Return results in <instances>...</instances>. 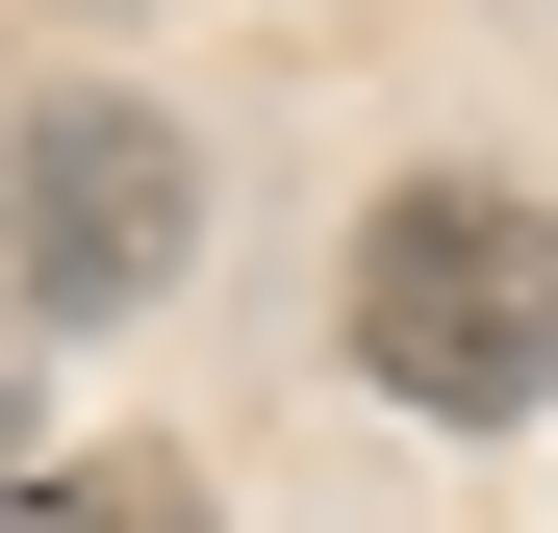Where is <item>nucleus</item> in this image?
Masks as SVG:
<instances>
[{
	"label": "nucleus",
	"instance_id": "f03ea898",
	"mask_svg": "<svg viewBox=\"0 0 558 533\" xmlns=\"http://www.w3.org/2000/svg\"><path fill=\"white\" fill-rule=\"evenodd\" d=\"M178 254H204V153H178L153 102H26V204H0V305L26 330H128Z\"/></svg>",
	"mask_w": 558,
	"mask_h": 533
},
{
	"label": "nucleus",
	"instance_id": "f257e3e1",
	"mask_svg": "<svg viewBox=\"0 0 558 533\" xmlns=\"http://www.w3.org/2000/svg\"><path fill=\"white\" fill-rule=\"evenodd\" d=\"M330 330H355V381H381V407H432V432H508V407L558 381V204H533V178H483V153L381 178V204H355V280H330Z\"/></svg>",
	"mask_w": 558,
	"mask_h": 533
},
{
	"label": "nucleus",
	"instance_id": "7ed1b4c3",
	"mask_svg": "<svg viewBox=\"0 0 558 533\" xmlns=\"http://www.w3.org/2000/svg\"><path fill=\"white\" fill-rule=\"evenodd\" d=\"M26 533H204V458L178 432H76V458H26Z\"/></svg>",
	"mask_w": 558,
	"mask_h": 533
}]
</instances>
